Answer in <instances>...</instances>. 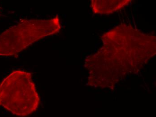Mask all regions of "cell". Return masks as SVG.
I'll return each instance as SVG.
<instances>
[{"instance_id":"cell-3","label":"cell","mask_w":156,"mask_h":117,"mask_svg":"<svg viewBox=\"0 0 156 117\" xmlns=\"http://www.w3.org/2000/svg\"><path fill=\"white\" fill-rule=\"evenodd\" d=\"M130 1H111V5H92L93 11L95 13L107 14L113 13L120 9L122 8L130 2Z\"/></svg>"},{"instance_id":"cell-2","label":"cell","mask_w":156,"mask_h":117,"mask_svg":"<svg viewBox=\"0 0 156 117\" xmlns=\"http://www.w3.org/2000/svg\"><path fill=\"white\" fill-rule=\"evenodd\" d=\"M57 16L50 20H23L0 35V57H17L33 43L59 32Z\"/></svg>"},{"instance_id":"cell-1","label":"cell","mask_w":156,"mask_h":117,"mask_svg":"<svg viewBox=\"0 0 156 117\" xmlns=\"http://www.w3.org/2000/svg\"><path fill=\"white\" fill-rule=\"evenodd\" d=\"M40 102L31 73L13 71L0 84V106L13 115L27 116L37 110Z\"/></svg>"}]
</instances>
